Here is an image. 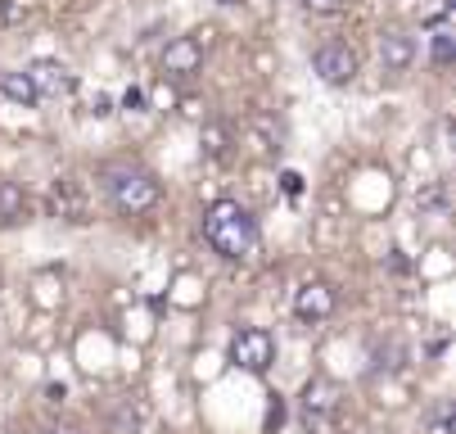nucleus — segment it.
<instances>
[{"instance_id": "f257e3e1", "label": "nucleus", "mask_w": 456, "mask_h": 434, "mask_svg": "<svg viewBox=\"0 0 456 434\" xmlns=\"http://www.w3.org/2000/svg\"><path fill=\"white\" fill-rule=\"evenodd\" d=\"M204 240H208L213 254L235 263V258H248L257 250V222L240 200H217L204 213Z\"/></svg>"}, {"instance_id": "f03ea898", "label": "nucleus", "mask_w": 456, "mask_h": 434, "mask_svg": "<svg viewBox=\"0 0 456 434\" xmlns=\"http://www.w3.org/2000/svg\"><path fill=\"white\" fill-rule=\"evenodd\" d=\"M104 191H109L118 213H132V217L159 209V200H163L159 176L150 168H141V163H109L104 168Z\"/></svg>"}, {"instance_id": "7ed1b4c3", "label": "nucleus", "mask_w": 456, "mask_h": 434, "mask_svg": "<svg viewBox=\"0 0 456 434\" xmlns=\"http://www.w3.org/2000/svg\"><path fill=\"white\" fill-rule=\"evenodd\" d=\"M231 362L248 376H263V371L276 362V340L263 331V326H244L231 335Z\"/></svg>"}, {"instance_id": "20e7f679", "label": "nucleus", "mask_w": 456, "mask_h": 434, "mask_svg": "<svg viewBox=\"0 0 456 434\" xmlns=\"http://www.w3.org/2000/svg\"><path fill=\"white\" fill-rule=\"evenodd\" d=\"M339 412V385L325 381V376H312L303 385V398H298V416H303V430L307 434H321V425Z\"/></svg>"}, {"instance_id": "39448f33", "label": "nucleus", "mask_w": 456, "mask_h": 434, "mask_svg": "<svg viewBox=\"0 0 456 434\" xmlns=\"http://www.w3.org/2000/svg\"><path fill=\"white\" fill-rule=\"evenodd\" d=\"M312 69L321 73V82L344 86V82L357 78V50L344 45V41H325V45H316V54H312Z\"/></svg>"}, {"instance_id": "423d86ee", "label": "nucleus", "mask_w": 456, "mask_h": 434, "mask_svg": "<svg viewBox=\"0 0 456 434\" xmlns=\"http://www.w3.org/2000/svg\"><path fill=\"white\" fill-rule=\"evenodd\" d=\"M335 307H339V294L330 281H303L294 290V317L298 322H325V317H335Z\"/></svg>"}, {"instance_id": "0eeeda50", "label": "nucleus", "mask_w": 456, "mask_h": 434, "mask_svg": "<svg viewBox=\"0 0 456 434\" xmlns=\"http://www.w3.org/2000/svg\"><path fill=\"white\" fill-rule=\"evenodd\" d=\"M200 69H204V41H200V32L167 41V50H163V73H167V78L185 82V78H194Z\"/></svg>"}, {"instance_id": "6e6552de", "label": "nucleus", "mask_w": 456, "mask_h": 434, "mask_svg": "<svg viewBox=\"0 0 456 434\" xmlns=\"http://www.w3.org/2000/svg\"><path fill=\"white\" fill-rule=\"evenodd\" d=\"M379 64L388 73H407L416 64V37L403 28H384L379 32Z\"/></svg>"}, {"instance_id": "1a4fd4ad", "label": "nucleus", "mask_w": 456, "mask_h": 434, "mask_svg": "<svg viewBox=\"0 0 456 434\" xmlns=\"http://www.w3.org/2000/svg\"><path fill=\"white\" fill-rule=\"evenodd\" d=\"M50 204H54V213H59L63 222H86V200H82V191H77V181H73V176L54 181Z\"/></svg>"}, {"instance_id": "9d476101", "label": "nucleus", "mask_w": 456, "mask_h": 434, "mask_svg": "<svg viewBox=\"0 0 456 434\" xmlns=\"http://www.w3.org/2000/svg\"><path fill=\"white\" fill-rule=\"evenodd\" d=\"M23 73L32 78L37 95H59V91H69V86H73L69 69H63V64H54V59H37V64H32V69H23Z\"/></svg>"}, {"instance_id": "9b49d317", "label": "nucleus", "mask_w": 456, "mask_h": 434, "mask_svg": "<svg viewBox=\"0 0 456 434\" xmlns=\"http://www.w3.org/2000/svg\"><path fill=\"white\" fill-rule=\"evenodd\" d=\"M0 91H5V100H14V104H23V109H32V104H41V95H37V86H32V78L19 69V73H0Z\"/></svg>"}, {"instance_id": "f8f14e48", "label": "nucleus", "mask_w": 456, "mask_h": 434, "mask_svg": "<svg viewBox=\"0 0 456 434\" xmlns=\"http://www.w3.org/2000/svg\"><path fill=\"white\" fill-rule=\"evenodd\" d=\"M452 54H456V37H452V28L443 23V19H434V37H429V59L438 69H447L452 64Z\"/></svg>"}, {"instance_id": "ddd939ff", "label": "nucleus", "mask_w": 456, "mask_h": 434, "mask_svg": "<svg viewBox=\"0 0 456 434\" xmlns=\"http://www.w3.org/2000/svg\"><path fill=\"white\" fill-rule=\"evenodd\" d=\"M23 213H28V195H23V185L0 181V217H5V222H19Z\"/></svg>"}, {"instance_id": "4468645a", "label": "nucleus", "mask_w": 456, "mask_h": 434, "mask_svg": "<svg viewBox=\"0 0 456 434\" xmlns=\"http://www.w3.org/2000/svg\"><path fill=\"white\" fill-rule=\"evenodd\" d=\"M200 141H204V154H208V159H222V154L231 150V132H226V127H217V122H208Z\"/></svg>"}, {"instance_id": "2eb2a0df", "label": "nucleus", "mask_w": 456, "mask_h": 434, "mask_svg": "<svg viewBox=\"0 0 456 434\" xmlns=\"http://www.w3.org/2000/svg\"><path fill=\"white\" fill-rule=\"evenodd\" d=\"M344 5H348V0H303L307 14H339Z\"/></svg>"}, {"instance_id": "dca6fc26", "label": "nucleus", "mask_w": 456, "mask_h": 434, "mask_svg": "<svg viewBox=\"0 0 456 434\" xmlns=\"http://www.w3.org/2000/svg\"><path fill=\"white\" fill-rule=\"evenodd\" d=\"M32 5H37V0H5V19H10V23H19Z\"/></svg>"}, {"instance_id": "f3484780", "label": "nucleus", "mask_w": 456, "mask_h": 434, "mask_svg": "<svg viewBox=\"0 0 456 434\" xmlns=\"http://www.w3.org/2000/svg\"><path fill=\"white\" fill-rule=\"evenodd\" d=\"M281 181H285V195H298V191H303V176H298V172H285Z\"/></svg>"}, {"instance_id": "a211bd4d", "label": "nucleus", "mask_w": 456, "mask_h": 434, "mask_svg": "<svg viewBox=\"0 0 456 434\" xmlns=\"http://www.w3.org/2000/svg\"><path fill=\"white\" fill-rule=\"evenodd\" d=\"M141 100H145L141 91H126V95H122V104H126V109H141Z\"/></svg>"}, {"instance_id": "6ab92c4d", "label": "nucleus", "mask_w": 456, "mask_h": 434, "mask_svg": "<svg viewBox=\"0 0 456 434\" xmlns=\"http://www.w3.org/2000/svg\"><path fill=\"white\" fill-rule=\"evenodd\" d=\"M63 394H69L63 385H50V389H45V398H50V403H63Z\"/></svg>"}, {"instance_id": "aec40b11", "label": "nucleus", "mask_w": 456, "mask_h": 434, "mask_svg": "<svg viewBox=\"0 0 456 434\" xmlns=\"http://www.w3.org/2000/svg\"><path fill=\"white\" fill-rule=\"evenodd\" d=\"M41 434H73V430H54V425H50V430H41Z\"/></svg>"}, {"instance_id": "412c9836", "label": "nucleus", "mask_w": 456, "mask_h": 434, "mask_svg": "<svg viewBox=\"0 0 456 434\" xmlns=\"http://www.w3.org/2000/svg\"><path fill=\"white\" fill-rule=\"evenodd\" d=\"M217 5H235V0H217Z\"/></svg>"}]
</instances>
